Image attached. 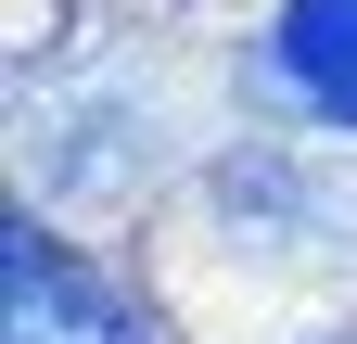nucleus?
<instances>
[{"instance_id":"nucleus-1","label":"nucleus","mask_w":357,"mask_h":344,"mask_svg":"<svg viewBox=\"0 0 357 344\" xmlns=\"http://www.w3.org/2000/svg\"><path fill=\"white\" fill-rule=\"evenodd\" d=\"M0 344H166V331L128 293H102L38 217H13L0 230Z\"/></svg>"},{"instance_id":"nucleus-2","label":"nucleus","mask_w":357,"mask_h":344,"mask_svg":"<svg viewBox=\"0 0 357 344\" xmlns=\"http://www.w3.org/2000/svg\"><path fill=\"white\" fill-rule=\"evenodd\" d=\"M268 77L306 102L357 127V0H281V26H268Z\"/></svg>"},{"instance_id":"nucleus-3","label":"nucleus","mask_w":357,"mask_h":344,"mask_svg":"<svg viewBox=\"0 0 357 344\" xmlns=\"http://www.w3.org/2000/svg\"><path fill=\"white\" fill-rule=\"evenodd\" d=\"M217 204H230L243 230H306V242H344L357 230V191H319L306 166L255 153V166H217Z\"/></svg>"}]
</instances>
